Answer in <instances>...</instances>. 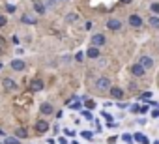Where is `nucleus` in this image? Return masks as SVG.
Listing matches in <instances>:
<instances>
[{
    "instance_id": "obj_1",
    "label": "nucleus",
    "mask_w": 159,
    "mask_h": 144,
    "mask_svg": "<svg viewBox=\"0 0 159 144\" xmlns=\"http://www.w3.org/2000/svg\"><path fill=\"white\" fill-rule=\"evenodd\" d=\"M96 88H98L99 92H107V90H111V88H112L111 79H109V77H99V79L96 81Z\"/></svg>"
},
{
    "instance_id": "obj_2",
    "label": "nucleus",
    "mask_w": 159,
    "mask_h": 144,
    "mask_svg": "<svg viewBox=\"0 0 159 144\" xmlns=\"http://www.w3.org/2000/svg\"><path fill=\"white\" fill-rule=\"evenodd\" d=\"M146 71H148V69H146V67H144L142 64H139V62L131 65V73H133V75H135L137 79H140V77H144V73H146Z\"/></svg>"
},
{
    "instance_id": "obj_3",
    "label": "nucleus",
    "mask_w": 159,
    "mask_h": 144,
    "mask_svg": "<svg viewBox=\"0 0 159 144\" xmlns=\"http://www.w3.org/2000/svg\"><path fill=\"white\" fill-rule=\"evenodd\" d=\"M107 28L112 32H118V30H122V21L116 17H111V19H107Z\"/></svg>"
},
{
    "instance_id": "obj_4",
    "label": "nucleus",
    "mask_w": 159,
    "mask_h": 144,
    "mask_svg": "<svg viewBox=\"0 0 159 144\" xmlns=\"http://www.w3.org/2000/svg\"><path fill=\"white\" fill-rule=\"evenodd\" d=\"M90 43H92L94 47H103V45L107 43V38H105V34H94L92 39H90Z\"/></svg>"
},
{
    "instance_id": "obj_5",
    "label": "nucleus",
    "mask_w": 159,
    "mask_h": 144,
    "mask_svg": "<svg viewBox=\"0 0 159 144\" xmlns=\"http://www.w3.org/2000/svg\"><path fill=\"white\" fill-rule=\"evenodd\" d=\"M127 21H129V25H131L133 28H140V26H142V17H140L139 13H131Z\"/></svg>"
},
{
    "instance_id": "obj_6",
    "label": "nucleus",
    "mask_w": 159,
    "mask_h": 144,
    "mask_svg": "<svg viewBox=\"0 0 159 144\" xmlns=\"http://www.w3.org/2000/svg\"><path fill=\"white\" fill-rule=\"evenodd\" d=\"M137 62H139V64H142L146 69H152V67H153V58H152V56H148V54H142Z\"/></svg>"
},
{
    "instance_id": "obj_7",
    "label": "nucleus",
    "mask_w": 159,
    "mask_h": 144,
    "mask_svg": "<svg viewBox=\"0 0 159 144\" xmlns=\"http://www.w3.org/2000/svg\"><path fill=\"white\" fill-rule=\"evenodd\" d=\"M11 69L13 71H25L26 69V64H25V60H19V58H15V60H11Z\"/></svg>"
},
{
    "instance_id": "obj_8",
    "label": "nucleus",
    "mask_w": 159,
    "mask_h": 144,
    "mask_svg": "<svg viewBox=\"0 0 159 144\" xmlns=\"http://www.w3.org/2000/svg\"><path fill=\"white\" fill-rule=\"evenodd\" d=\"M39 112L45 114V116H49V114L54 112V107H52L51 103H41V105H39Z\"/></svg>"
},
{
    "instance_id": "obj_9",
    "label": "nucleus",
    "mask_w": 159,
    "mask_h": 144,
    "mask_svg": "<svg viewBox=\"0 0 159 144\" xmlns=\"http://www.w3.org/2000/svg\"><path fill=\"white\" fill-rule=\"evenodd\" d=\"M47 129H49V122L47 120H38L36 122V131L38 133H45Z\"/></svg>"
},
{
    "instance_id": "obj_10",
    "label": "nucleus",
    "mask_w": 159,
    "mask_h": 144,
    "mask_svg": "<svg viewBox=\"0 0 159 144\" xmlns=\"http://www.w3.org/2000/svg\"><path fill=\"white\" fill-rule=\"evenodd\" d=\"M86 56H88V58H92V60L99 58V47H94V45H90V49L86 51Z\"/></svg>"
},
{
    "instance_id": "obj_11",
    "label": "nucleus",
    "mask_w": 159,
    "mask_h": 144,
    "mask_svg": "<svg viewBox=\"0 0 159 144\" xmlns=\"http://www.w3.org/2000/svg\"><path fill=\"white\" fill-rule=\"evenodd\" d=\"M30 90H32V92H41V90H43V81H41V79H34L32 84H30Z\"/></svg>"
},
{
    "instance_id": "obj_12",
    "label": "nucleus",
    "mask_w": 159,
    "mask_h": 144,
    "mask_svg": "<svg viewBox=\"0 0 159 144\" xmlns=\"http://www.w3.org/2000/svg\"><path fill=\"white\" fill-rule=\"evenodd\" d=\"M109 92H111V96H112L114 99H124V90H122V88H118V86H112Z\"/></svg>"
},
{
    "instance_id": "obj_13",
    "label": "nucleus",
    "mask_w": 159,
    "mask_h": 144,
    "mask_svg": "<svg viewBox=\"0 0 159 144\" xmlns=\"http://www.w3.org/2000/svg\"><path fill=\"white\" fill-rule=\"evenodd\" d=\"M133 138H135L139 144H152V142H150V138H148L146 135H142V133H135V135H133Z\"/></svg>"
},
{
    "instance_id": "obj_14",
    "label": "nucleus",
    "mask_w": 159,
    "mask_h": 144,
    "mask_svg": "<svg viewBox=\"0 0 159 144\" xmlns=\"http://www.w3.org/2000/svg\"><path fill=\"white\" fill-rule=\"evenodd\" d=\"M2 84H4V88H6V90H15V88H17L15 81H13V79H10V77H6V79L2 81Z\"/></svg>"
},
{
    "instance_id": "obj_15",
    "label": "nucleus",
    "mask_w": 159,
    "mask_h": 144,
    "mask_svg": "<svg viewBox=\"0 0 159 144\" xmlns=\"http://www.w3.org/2000/svg\"><path fill=\"white\" fill-rule=\"evenodd\" d=\"M148 25L153 28V30H159V15H152L148 19Z\"/></svg>"
},
{
    "instance_id": "obj_16",
    "label": "nucleus",
    "mask_w": 159,
    "mask_h": 144,
    "mask_svg": "<svg viewBox=\"0 0 159 144\" xmlns=\"http://www.w3.org/2000/svg\"><path fill=\"white\" fill-rule=\"evenodd\" d=\"M34 10H36L39 15H43V13H45V4H43V2H38V0H36V2H34Z\"/></svg>"
},
{
    "instance_id": "obj_17",
    "label": "nucleus",
    "mask_w": 159,
    "mask_h": 144,
    "mask_svg": "<svg viewBox=\"0 0 159 144\" xmlns=\"http://www.w3.org/2000/svg\"><path fill=\"white\" fill-rule=\"evenodd\" d=\"M21 23H25V25H36L38 21H36L32 15H23V17H21Z\"/></svg>"
},
{
    "instance_id": "obj_18",
    "label": "nucleus",
    "mask_w": 159,
    "mask_h": 144,
    "mask_svg": "<svg viewBox=\"0 0 159 144\" xmlns=\"http://www.w3.org/2000/svg\"><path fill=\"white\" fill-rule=\"evenodd\" d=\"M15 135H17V138H26V137H28V131H26L25 127H19V129L15 131Z\"/></svg>"
},
{
    "instance_id": "obj_19",
    "label": "nucleus",
    "mask_w": 159,
    "mask_h": 144,
    "mask_svg": "<svg viewBox=\"0 0 159 144\" xmlns=\"http://www.w3.org/2000/svg\"><path fill=\"white\" fill-rule=\"evenodd\" d=\"M122 140H124L125 144H133V140H135V138H133L129 133H124V135H122Z\"/></svg>"
},
{
    "instance_id": "obj_20",
    "label": "nucleus",
    "mask_w": 159,
    "mask_h": 144,
    "mask_svg": "<svg viewBox=\"0 0 159 144\" xmlns=\"http://www.w3.org/2000/svg\"><path fill=\"white\" fill-rule=\"evenodd\" d=\"M150 11H152L153 15H159V2H153V4H150Z\"/></svg>"
},
{
    "instance_id": "obj_21",
    "label": "nucleus",
    "mask_w": 159,
    "mask_h": 144,
    "mask_svg": "<svg viewBox=\"0 0 159 144\" xmlns=\"http://www.w3.org/2000/svg\"><path fill=\"white\" fill-rule=\"evenodd\" d=\"M66 19H67V23H75V21L79 19V15H77V13H67Z\"/></svg>"
},
{
    "instance_id": "obj_22",
    "label": "nucleus",
    "mask_w": 159,
    "mask_h": 144,
    "mask_svg": "<svg viewBox=\"0 0 159 144\" xmlns=\"http://www.w3.org/2000/svg\"><path fill=\"white\" fill-rule=\"evenodd\" d=\"M81 135H83L86 140H92V138H94V133H92V131H83Z\"/></svg>"
},
{
    "instance_id": "obj_23",
    "label": "nucleus",
    "mask_w": 159,
    "mask_h": 144,
    "mask_svg": "<svg viewBox=\"0 0 159 144\" xmlns=\"http://www.w3.org/2000/svg\"><path fill=\"white\" fill-rule=\"evenodd\" d=\"M133 114H140V105H131V109H129Z\"/></svg>"
},
{
    "instance_id": "obj_24",
    "label": "nucleus",
    "mask_w": 159,
    "mask_h": 144,
    "mask_svg": "<svg viewBox=\"0 0 159 144\" xmlns=\"http://www.w3.org/2000/svg\"><path fill=\"white\" fill-rule=\"evenodd\" d=\"M4 144H21L19 140H15V138H6L4 140Z\"/></svg>"
},
{
    "instance_id": "obj_25",
    "label": "nucleus",
    "mask_w": 159,
    "mask_h": 144,
    "mask_svg": "<svg viewBox=\"0 0 159 144\" xmlns=\"http://www.w3.org/2000/svg\"><path fill=\"white\" fill-rule=\"evenodd\" d=\"M86 107H88V109H94V107H96V101H94V99H88V101H86Z\"/></svg>"
},
{
    "instance_id": "obj_26",
    "label": "nucleus",
    "mask_w": 159,
    "mask_h": 144,
    "mask_svg": "<svg viewBox=\"0 0 159 144\" xmlns=\"http://www.w3.org/2000/svg\"><path fill=\"white\" fill-rule=\"evenodd\" d=\"M83 58H84L83 52H77V54H75V60H77V62H83Z\"/></svg>"
},
{
    "instance_id": "obj_27",
    "label": "nucleus",
    "mask_w": 159,
    "mask_h": 144,
    "mask_svg": "<svg viewBox=\"0 0 159 144\" xmlns=\"http://www.w3.org/2000/svg\"><path fill=\"white\" fill-rule=\"evenodd\" d=\"M6 11H10V13H13V11H15V6H10V4H8V6H6Z\"/></svg>"
},
{
    "instance_id": "obj_28",
    "label": "nucleus",
    "mask_w": 159,
    "mask_h": 144,
    "mask_svg": "<svg viewBox=\"0 0 159 144\" xmlns=\"http://www.w3.org/2000/svg\"><path fill=\"white\" fill-rule=\"evenodd\" d=\"M150 97H152V92H144L142 94V99H150Z\"/></svg>"
},
{
    "instance_id": "obj_29",
    "label": "nucleus",
    "mask_w": 159,
    "mask_h": 144,
    "mask_svg": "<svg viewBox=\"0 0 159 144\" xmlns=\"http://www.w3.org/2000/svg\"><path fill=\"white\" fill-rule=\"evenodd\" d=\"M148 109H150L148 105H144V107H140V114H146V112H148Z\"/></svg>"
},
{
    "instance_id": "obj_30",
    "label": "nucleus",
    "mask_w": 159,
    "mask_h": 144,
    "mask_svg": "<svg viewBox=\"0 0 159 144\" xmlns=\"http://www.w3.org/2000/svg\"><path fill=\"white\" fill-rule=\"evenodd\" d=\"M152 118H159V109H155V110H152Z\"/></svg>"
},
{
    "instance_id": "obj_31",
    "label": "nucleus",
    "mask_w": 159,
    "mask_h": 144,
    "mask_svg": "<svg viewBox=\"0 0 159 144\" xmlns=\"http://www.w3.org/2000/svg\"><path fill=\"white\" fill-rule=\"evenodd\" d=\"M6 23H8V21H6V17H4V15H0V26H4Z\"/></svg>"
},
{
    "instance_id": "obj_32",
    "label": "nucleus",
    "mask_w": 159,
    "mask_h": 144,
    "mask_svg": "<svg viewBox=\"0 0 159 144\" xmlns=\"http://www.w3.org/2000/svg\"><path fill=\"white\" fill-rule=\"evenodd\" d=\"M71 109H73V110H79V109H81V103H73Z\"/></svg>"
},
{
    "instance_id": "obj_33",
    "label": "nucleus",
    "mask_w": 159,
    "mask_h": 144,
    "mask_svg": "<svg viewBox=\"0 0 159 144\" xmlns=\"http://www.w3.org/2000/svg\"><path fill=\"white\" fill-rule=\"evenodd\" d=\"M118 140V137H109V144H114Z\"/></svg>"
},
{
    "instance_id": "obj_34",
    "label": "nucleus",
    "mask_w": 159,
    "mask_h": 144,
    "mask_svg": "<svg viewBox=\"0 0 159 144\" xmlns=\"http://www.w3.org/2000/svg\"><path fill=\"white\" fill-rule=\"evenodd\" d=\"M133 0H122V4H131Z\"/></svg>"
},
{
    "instance_id": "obj_35",
    "label": "nucleus",
    "mask_w": 159,
    "mask_h": 144,
    "mask_svg": "<svg viewBox=\"0 0 159 144\" xmlns=\"http://www.w3.org/2000/svg\"><path fill=\"white\" fill-rule=\"evenodd\" d=\"M152 144H159V142H157V140H155V142H152Z\"/></svg>"
},
{
    "instance_id": "obj_36",
    "label": "nucleus",
    "mask_w": 159,
    "mask_h": 144,
    "mask_svg": "<svg viewBox=\"0 0 159 144\" xmlns=\"http://www.w3.org/2000/svg\"><path fill=\"white\" fill-rule=\"evenodd\" d=\"M0 69H2V64H0Z\"/></svg>"
},
{
    "instance_id": "obj_37",
    "label": "nucleus",
    "mask_w": 159,
    "mask_h": 144,
    "mask_svg": "<svg viewBox=\"0 0 159 144\" xmlns=\"http://www.w3.org/2000/svg\"><path fill=\"white\" fill-rule=\"evenodd\" d=\"M0 54H2V51H0Z\"/></svg>"
}]
</instances>
